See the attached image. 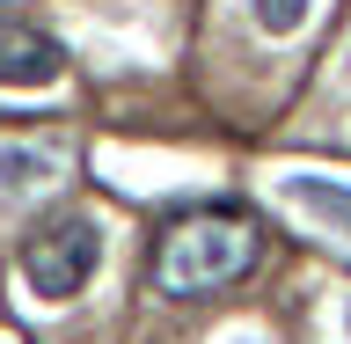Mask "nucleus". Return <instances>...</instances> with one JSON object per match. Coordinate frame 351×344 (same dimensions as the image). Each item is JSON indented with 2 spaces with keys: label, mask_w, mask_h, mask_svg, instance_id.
Here are the masks:
<instances>
[{
  "label": "nucleus",
  "mask_w": 351,
  "mask_h": 344,
  "mask_svg": "<svg viewBox=\"0 0 351 344\" xmlns=\"http://www.w3.org/2000/svg\"><path fill=\"white\" fill-rule=\"evenodd\" d=\"M256 264V227L249 220H183V227H169L161 235V249H154V279H161V293H219V286H234L241 271Z\"/></svg>",
  "instance_id": "nucleus-2"
},
{
  "label": "nucleus",
  "mask_w": 351,
  "mask_h": 344,
  "mask_svg": "<svg viewBox=\"0 0 351 344\" xmlns=\"http://www.w3.org/2000/svg\"><path fill=\"white\" fill-rule=\"evenodd\" d=\"M307 15H315V0H249V22L263 37H293Z\"/></svg>",
  "instance_id": "nucleus-6"
},
{
  "label": "nucleus",
  "mask_w": 351,
  "mask_h": 344,
  "mask_svg": "<svg viewBox=\"0 0 351 344\" xmlns=\"http://www.w3.org/2000/svg\"><path fill=\"white\" fill-rule=\"evenodd\" d=\"M66 73V51L29 22H0V88H51Z\"/></svg>",
  "instance_id": "nucleus-3"
},
{
  "label": "nucleus",
  "mask_w": 351,
  "mask_h": 344,
  "mask_svg": "<svg viewBox=\"0 0 351 344\" xmlns=\"http://www.w3.org/2000/svg\"><path fill=\"white\" fill-rule=\"evenodd\" d=\"M51 176H59L51 147H0V191H29V183H51Z\"/></svg>",
  "instance_id": "nucleus-5"
},
{
  "label": "nucleus",
  "mask_w": 351,
  "mask_h": 344,
  "mask_svg": "<svg viewBox=\"0 0 351 344\" xmlns=\"http://www.w3.org/2000/svg\"><path fill=\"white\" fill-rule=\"evenodd\" d=\"M337 73H344V95H351V44H344V59H337Z\"/></svg>",
  "instance_id": "nucleus-7"
},
{
  "label": "nucleus",
  "mask_w": 351,
  "mask_h": 344,
  "mask_svg": "<svg viewBox=\"0 0 351 344\" xmlns=\"http://www.w3.org/2000/svg\"><path fill=\"white\" fill-rule=\"evenodd\" d=\"M15 271H22V286H29L37 301H73V293H88L95 271H103V220L88 213V205H51V213L22 235Z\"/></svg>",
  "instance_id": "nucleus-1"
},
{
  "label": "nucleus",
  "mask_w": 351,
  "mask_h": 344,
  "mask_svg": "<svg viewBox=\"0 0 351 344\" xmlns=\"http://www.w3.org/2000/svg\"><path fill=\"white\" fill-rule=\"evenodd\" d=\"M278 205H293V213H307L315 227H329L337 242H351V183L344 176H278Z\"/></svg>",
  "instance_id": "nucleus-4"
}]
</instances>
